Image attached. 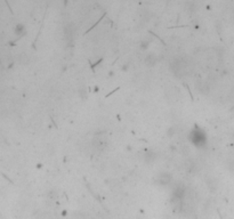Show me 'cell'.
Wrapping results in <instances>:
<instances>
[{
  "label": "cell",
  "mask_w": 234,
  "mask_h": 219,
  "mask_svg": "<svg viewBox=\"0 0 234 219\" xmlns=\"http://www.w3.org/2000/svg\"><path fill=\"white\" fill-rule=\"evenodd\" d=\"M14 32H15V34H16L17 36H22L25 34V27H24L23 24H17L16 27H15Z\"/></svg>",
  "instance_id": "277c9868"
},
{
  "label": "cell",
  "mask_w": 234,
  "mask_h": 219,
  "mask_svg": "<svg viewBox=\"0 0 234 219\" xmlns=\"http://www.w3.org/2000/svg\"><path fill=\"white\" fill-rule=\"evenodd\" d=\"M190 140L192 142V144H194L197 147H203L204 144H206V135L201 129L199 128H195L191 131L190 134Z\"/></svg>",
  "instance_id": "6da1fadb"
},
{
  "label": "cell",
  "mask_w": 234,
  "mask_h": 219,
  "mask_svg": "<svg viewBox=\"0 0 234 219\" xmlns=\"http://www.w3.org/2000/svg\"><path fill=\"white\" fill-rule=\"evenodd\" d=\"M155 159V154H153V153H146V155H145V161L146 162H152L153 160Z\"/></svg>",
  "instance_id": "5b68a950"
},
{
  "label": "cell",
  "mask_w": 234,
  "mask_h": 219,
  "mask_svg": "<svg viewBox=\"0 0 234 219\" xmlns=\"http://www.w3.org/2000/svg\"><path fill=\"white\" fill-rule=\"evenodd\" d=\"M171 179H173V178H171V176L169 173H162L159 175L157 182H158V184H161V185H168V184L171 182Z\"/></svg>",
  "instance_id": "7a4b0ae2"
},
{
  "label": "cell",
  "mask_w": 234,
  "mask_h": 219,
  "mask_svg": "<svg viewBox=\"0 0 234 219\" xmlns=\"http://www.w3.org/2000/svg\"><path fill=\"white\" fill-rule=\"evenodd\" d=\"M157 61H158L157 56L153 55V54H150V55H147L145 57V64H146L147 66H154L155 63H157Z\"/></svg>",
  "instance_id": "3957f363"
}]
</instances>
